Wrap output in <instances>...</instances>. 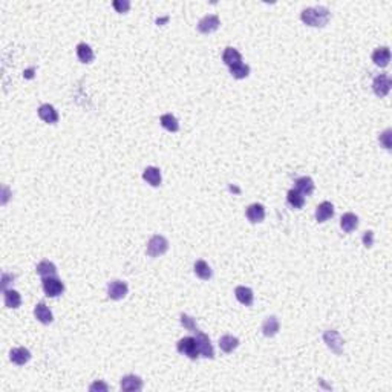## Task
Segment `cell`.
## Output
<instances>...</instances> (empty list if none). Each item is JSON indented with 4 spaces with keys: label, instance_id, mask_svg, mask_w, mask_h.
<instances>
[{
    "label": "cell",
    "instance_id": "d6986e66",
    "mask_svg": "<svg viewBox=\"0 0 392 392\" xmlns=\"http://www.w3.org/2000/svg\"><path fill=\"white\" fill-rule=\"evenodd\" d=\"M193 271H195V274L198 276L199 279H202V281H209V279H212V276H213V271H212V268H210V265L207 263L205 261H202V259H199V261H196V262H195V265H193Z\"/></svg>",
    "mask_w": 392,
    "mask_h": 392
},
{
    "label": "cell",
    "instance_id": "3957f363",
    "mask_svg": "<svg viewBox=\"0 0 392 392\" xmlns=\"http://www.w3.org/2000/svg\"><path fill=\"white\" fill-rule=\"evenodd\" d=\"M176 349H178L179 354L187 355L190 360H198L199 355H201L195 337H184V339H181L178 342V345H176Z\"/></svg>",
    "mask_w": 392,
    "mask_h": 392
},
{
    "label": "cell",
    "instance_id": "d590c367",
    "mask_svg": "<svg viewBox=\"0 0 392 392\" xmlns=\"http://www.w3.org/2000/svg\"><path fill=\"white\" fill-rule=\"evenodd\" d=\"M32 72H34V69H29V71H26L25 74H26L28 78H31V77H32Z\"/></svg>",
    "mask_w": 392,
    "mask_h": 392
},
{
    "label": "cell",
    "instance_id": "603a6c76",
    "mask_svg": "<svg viewBox=\"0 0 392 392\" xmlns=\"http://www.w3.org/2000/svg\"><path fill=\"white\" fill-rule=\"evenodd\" d=\"M143 178H144V181L151 184L152 187L161 186V170L158 167H147L143 172Z\"/></svg>",
    "mask_w": 392,
    "mask_h": 392
},
{
    "label": "cell",
    "instance_id": "8992f818",
    "mask_svg": "<svg viewBox=\"0 0 392 392\" xmlns=\"http://www.w3.org/2000/svg\"><path fill=\"white\" fill-rule=\"evenodd\" d=\"M324 340L327 343V347L334 352V354H342L343 352V339L340 337V334L334 329H327L324 332Z\"/></svg>",
    "mask_w": 392,
    "mask_h": 392
},
{
    "label": "cell",
    "instance_id": "4316f807",
    "mask_svg": "<svg viewBox=\"0 0 392 392\" xmlns=\"http://www.w3.org/2000/svg\"><path fill=\"white\" fill-rule=\"evenodd\" d=\"M286 201L293 209H302L304 204H305V196L302 193H299L296 189H291L286 195Z\"/></svg>",
    "mask_w": 392,
    "mask_h": 392
},
{
    "label": "cell",
    "instance_id": "9a60e30c",
    "mask_svg": "<svg viewBox=\"0 0 392 392\" xmlns=\"http://www.w3.org/2000/svg\"><path fill=\"white\" fill-rule=\"evenodd\" d=\"M279 328H281V324H279L278 317H274V316L267 317L262 324V332H263L265 337H274L276 334L279 332Z\"/></svg>",
    "mask_w": 392,
    "mask_h": 392
},
{
    "label": "cell",
    "instance_id": "2e32d148",
    "mask_svg": "<svg viewBox=\"0 0 392 392\" xmlns=\"http://www.w3.org/2000/svg\"><path fill=\"white\" fill-rule=\"evenodd\" d=\"M235 294H236V299L245 306H251L253 305V301H255V294H253V290L248 286H236L235 290Z\"/></svg>",
    "mask_w": 392,
    "mask_h": 392
},
{
    "label": "cell",
    "instance_id": "484cf974",
    "mask_svg": "<svg viewBox=\"0 0 392 392\" xmlns=\"http://www.w3.org/2000/svg\"><path fill=\"white\" fill-rule=\"evenodd\" d=\"M36 271H37L39 276H42V278H51V276H57V267L49 261H42L36 267Z\"/></svg>",
    "mask_w": 392,
    "mask_h": 392
},
{
    "label": "cell",
    "instance_id": "4dcf8cb0",
    "mask_svg": "<svg viewBox=\"0 0 392 392\" xmlns=\"http://www.w3.org/2000/svg\"><path fill=\"white\" fill-rule=\"evenodd\" d=\"M181 324H182L184 328L189 329V331H192L193 334H195L196 331H199V328L196 327V324H195V319L190 317V316H187V314H181Z\"/></svg>",
    "mask_w": 392,
    "mask_h": 392
},
{
    "label": "cell",
    "instance_id": "52a82bcc",
    "mask_svg": "<svg viewBox=\"0 0 392 392\" xmlns=\"http://www.w3.org/2000/svg\"><path fill=\"white\" fill-rule=\"evenodd\" d=\"M391 86H392V82H391V78L385 74H380L374 78V82H372V90H374V94L380 98H383L389 94V90H391Z\"/></svg>",
    "mask_w": 392,
    "mask_h": 392
},
{
    "label": "cell",
    "instance_id": "83f0119b",
    "mask_svg": "<svg viewBox=\"0 0 392 392\" xmlns=\"http://www.w3.org/2000/svg\"><path fill=\"white\" fill-rule=\"evenodd\" d=\"M159 121H161V126L169 132H178L179 131V123L172 113H164Z\"/></svg>",
    "mask_w": 392,
    "mask_h": 392
},
{
    "label": "cell",
    "instance_id": "7a4b0ae2",
    "mask_svg": "<svg viewBox=\"0 0 392 392\" xmlns=\"http://www.w3.org/2000/svg\"><path fill=\"white\" fill-rule=\"evenodd\" d=\"M167 250H169V240L161 235L152 236L147 244V255L151 258H158L164 255Z\"/></svg>",
    "mask_w": 392,
    "mask_h": 392
},
{
    "label": "cell",
    "instance_id": "ac0fdd59",
    "mask_svg": "<svg viewBox=\"0 0 392 392\" xmlns=\"http://www.w3.org/2000/svg\"><path fill=\"white\" fill-rule=\"evenodd\" d=\"M334 216V205L328 201L325 202H322L317 205V209H316V219L319 222H325L328 221V219H331Z\"/></svg>",
    "mask_w": 392,
    "mask_h": 392
},
{
    "label": "cell",
    "instance_id": "836d02e7",
    "mask_svg": "<svg viewBox=\"0 0 392 392\" xmlns=\"http://www.w3.org/2000/svg\"><path fill=\"white\" fill-rule=\"evenodd\" d=\"M89 391L90 392H95V391H103V392H106L109 391V386L105 383V382H95V383H92L89 386Z\"/></svg>",
    "mask_w": 392,
    "mask_h": 392
},
{
    "label": "cell",
    "instance_id": "7402d4cb",
    "mask_svg": "<svg viewBox=\"0 0 392 392\" xmlns=\"http://www.w3.org/2000/svg\"><path fill=\"white\" fill-rule=\"evenodd\" d=\"M238 347H239V339L230 336V334H225V336H222L221 339H219V348H221L227 354L233 352Z\"/></svg>",
    "mask_w": 392,
    "mask_h": 392
},
{
    "label": "cell",
    "instance_id": "44dd1931",
    "mask_svg": "<svg viewBox=\"0 0 392 392\" xmlns=\"http://www.w3.org/2000/svg\"><path fill=\"white\" fill-rule=\"evenodd\" d=\"M296 190L299 193H302L304 196H309L314 192V181L309 176H302L296 179Z\"/></svg>",
    "mask_w": 392,
    "mask_h": 392
},
{
    "label": "cell",
    "instance_id": "5b68a950",
    "mask_svg": "<svg viewBox=\"0 0 392 392\" xmlns=\"http://www.w3.org/2000/svg\"><path fill=\"white\" fill-rule=\"evenodd\" d=\"M43 291L48 297H59L65 291V283L55 276L43 278Z\"/></svg>",
    "mask_w": 392,
    "mask_h": 392
},
{
    "label": "cell",
    "instance_id": "e0dca14e",
    "mask_svg": "<svg viewBox=\"0 0 392 392\" xmlns=\"http://www.w3.org/2000/svg\"><path fill=\"white\" fill-rule=\"evenodd\" d=\"M372 62L380 66V67H386L391 62V51L388 46H383V48H377L372 52Z\"/></svg>",
    "mask_w": 392,
    "mask_h": 392
},
{
    "label": "cell",
    "instance_id": "6da1fadb",
    "mask_svg": "<svg viewBox=\"0 0 392 392\" xmlns=\"http://www.w3.org/2000/svg\"><path fill=\"white\" fill-rule=\"evenodd\" d=\"M301 19L308 26L324 28L329 20V11L325 6H316V8H306L302 11Z\"/></svg>",
    "mask_w": 392,
    "mask_h": 392
},
{
    "label": "cell",
    "instance_id": "7c38bea8",
    "mask_svg": "<svg viewBox=\"0 0 392 392\" xmlns=\"http://www.w3.org/2000/svg\"><path fill=\"white\" fill-rule=\"evenodd\" d=\"M34 316H36V319L43 325H49V324H52V320H54L51 309L46 306L43 302L37 304V306L34 308Z\"/></svg>",
    "mask_w": 392,
    "mask_h": 392
},
{
    "label": "cell",
    "instance_id": "ffe728a7",
    "mask_svg": "<svg viewBox=\"0 0 392 392\" xmlns=\"http://www.w3.org/2000/svg\"><path fill=\"white\" fill-rule=\"evenodd\" d=\"M340 227L345 233H351L359 227V218L354 213H345L340 219Z\"/></svg>",
    "mask_w": 392,
    "mask_h": 392
},
{
    "label": "cell",
    "instance_id": "9c48e42d",
    "mask_svg": "<svg viewBox=\"0 0 392 392\" xmlns=\"http://www.w3.org/2000/svg\"><path fill=\"white\" fill-rule=\"evenodd\" d=\"M219 25H221V22H219V17L218 16H205L202 17L199 22H198V31L202 32V34H210V32H215Z\"/></svg>",
    "mask_w": 392,
    "mask_h": 392
},
{
    "label": "cell",
    "instance_id": "4fadbf2b",
    "mask_svg": "<svg viewBox=\"0 0 392 392\" xmlns=\"http://www.w3.org/2000/svg\"><path fill=\"white\" fill-rule=\"evenodd\" d=\"M39 117L48 124H55L59 121V112L55 110L54 106L51 105H43L39 108Z\"/></svg>",
    "mask_w": 392,
    "mask_h": 392
},
{
    "label": "cell",
    "instance_id": "f546056e",
    "mask_svg": "<svg viewBox=\"0 0 392 392\" xmlns=\"http://www.w3.org/2000/svg\"><path fill=\"white\" fill-rule=\"evenodd\" d=\"M230 72H232V75L238 80L247 78L250 75V66L244 65V63H238L235 66H230Z\"/></svg>",
    "mask_w": 392,
    "mask_h": 392
},
{
    "label": "cell",
    "instance_id": "277c9868",
    "mask_svg": "<svg viewBox=\"0 0 392 392\" xmlns=\"http://www.w3.org/2000/svg\"><path fill=\"white\" fill-rule=\"evenodd\" d=\"M195 340H196V345H198V349H199V354L205 359H215V349H213V345L209 339L207 334H204L202 331H196L195 332Z\"/></svg>",
    "mask_w": 392,
    "mask_h": 392
},
{
    "label": "cell",
    "instance_id": "e575fe53",
    "mask_svg": "<svg viewBox=\"0 0 392 392\" xmlns=\"http://www.w3.org/2000/svg\"><path fill=\"white\" fill-rule=\"evenodd\" d=\"M372 244H374V233L372 232H365V235H363V245L366 248H371Z\"/></svg>",
    "mask_w": 392,
    "mask_h": 392
},
{
    "label": "cell",
    "instance_id": "f1b7e54d",
    "mask_svg": "<svg viewBox=\"0 0 392 392\" xmlns=\"http://www.w3.org/2000/svg\"><path fill=\"white\" fill-rule=\"evenodd\" d=\"M5 305L8 308H19L22 305V296L16 290H5Z\"/></svg>",
    "mask_w": 392,
    "mask_h": 392
},
{
    "label": "cell",
    "instance_id": "d4e9b609",
    "mask_svg": "<svg viewBox=\"0 0 392 392\" xmlns=\"http://www.w3.org/2000/svg\"><path fill=\"white\" fill-rule=\"evenodd\" d=\"M77 57H78V60L82 62V63H92V60H94V51H92V48L89 44L86 43H80L77 46Z\"/></svg>",
    "mask_w": 392,
    "mask_h": 392
},
{
    "label": "cell",
    "instance_id": "5bb4252c",
    "mask_svg": "<svg viewBox=\"0 0 392 392\" xmlns=\"http://www.w3.org/2000/svg\"><path fill=\"white\" fill-rule=\"evenodd\" d=\"M9 359H11V362H13V363L19 365V366H23V365L31 360V352L26 348H14V349H11V352H9Z\"/></svg>",
    "mask_w": 392,
    "mask_h": 392
},
{
    "label": "cell",
    "instance_id": "d6a6232c",
    "mask_svg": "<svg viewBox=\"0 0 392 392\" xmlns=\"http://www.w3.org/2000/svg\"><path fill=\"white\" fill-rule=\"evenodd\" d=\"M113 8L117 9V13L124 14V13H128V11H129L131 2H128V0H115V2H113Z\"/></svg>",
    "mask_w": 392,
    "mask_h": 392
},
{
    "label": "cell",
    "instance_id": "cb8c5ba5",
    "mask_svg": "<svg viewBox=\"0 0 392 392\" xmlns=\"http://www.w3.org/2000/svg\"><path fill=\"white\" fill-rule=\"evenodd\" d=\"M222 60L227 66H235L238 63H242V55L238 49L232 48V46H228L225 48L224 54H222Z\"/></svg>",
    "mask_w": 392,
    "mask_h": 392
},
{
    "label": "cell",
    "instance_id": "30bf717a",
    "mask_svg": "<svg viewBox=\"0 0 392 392\" xmlns=\"http://www.w3.org/2000/svg\"><path fill=\"white\" fill-rule=\"evenodd\" d=\"M121 389L126 392H135V391H141L143 389V380L138 375H126L121 378L120 383Z\"/></svg>",
    "mask_w": 392,
    "mask_h": 392
},
{
    "label": "cell",
    "instance_id": "1f68e13d",
    "mask_svg": "<svg viewBox=\"0 0 392 392\" xmlns=\"http://www.w3.org/2000/svg\"><path fill=\"white\" fill-rule=\"evenodd\" d=\"M380 144H382L386 151H391V147H392V131L391 129H386L382 135H380Z\"/></svg>",
    "mask_w": 392,
    "mask_h": 392
},
{
    "label": "cell",
    "instance_id": "ba28073f",
    "mask_svg": "<svg viewBox=\"0 0 392 392\" xmlns=\"http://www.w3.org/2000/svg\"><path fill=\"white\" fill-rule=\"evenodd\" d=\"M128 291H129L128 283L123 282V281H112L108 285V296L112 299V301H121V299L126 297Z\"/></svg>",
    "mask_w": 392,
    "mask_h": 392
},
{
    "label": "cell",
    "instance_id": "8fae6325",
    "mask_svg": "<svg viewBox=\"0 0 392 392\" xmlns=\"http://www.w3.org/2000/svg\"><path fill=\"white\" fill-rule=\"evenodd\" d=\"M248 221L251 224H258V222H262L265 219V207L262 204H251L247 212H245Z\"/></svg>",
    "mask_w": 392,
    "mask_h": 392
}]
</instances>
